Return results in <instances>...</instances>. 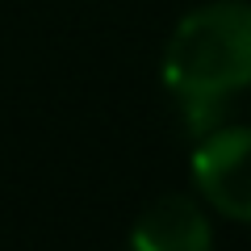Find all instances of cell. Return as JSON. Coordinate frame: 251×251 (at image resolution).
<instances>
[{
  "instance_id": "1",
  "label": "cell",
  "mask_w": 251,
  "mask_h": 251,
  "mask_svg": "<svg viewBox=\"0 0 251 251\" xmlns=\"http://www.w3.org/2000/svg\"><path fill=\"white\" fill-rule=\"evenodd\" d=\"M163 84L193 113H209L251 84V4L214 0L193 9L168 38Z\"/></svg>"
},
{
  "instance_id": "2",
  "label": "cell",
  "mask_w": 251,
  "mask_h": 251,
  "mask_svg": "<svg viewBox=\"0 0 251 251\" xmlns=\"http://www.w3.org/2000/svg\"><path fill=\"white\" fill-rule=\"evenodd\" d=\"M197 193L234 222H251V126H222L193 155Z\"/></svg>"
},
{
  "instance_id": "3",
  "label": "cell",
  "mask_w": 251,
  "mask_h": 251,
  "mask_svg": "<svg viewBox=\"0 0 251 251\" xmlns=\"http://www.w3.org/2000/svg\"><path fill=\"white\" fill-rule=\"evenodd\" d=\"M130 251H214L209 214L193 197H159L134 222Z\"/></svg>"
}]
</instances>
